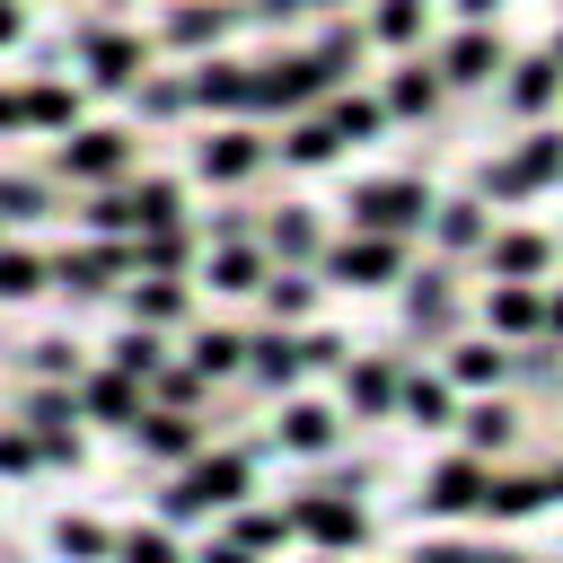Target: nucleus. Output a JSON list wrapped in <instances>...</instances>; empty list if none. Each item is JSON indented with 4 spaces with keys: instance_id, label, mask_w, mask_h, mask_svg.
I'll use <instances>...</instances> for the list:
<instances>
[]
</instances>
